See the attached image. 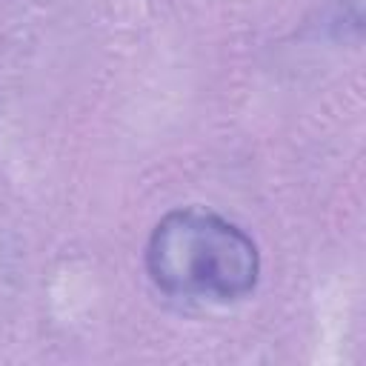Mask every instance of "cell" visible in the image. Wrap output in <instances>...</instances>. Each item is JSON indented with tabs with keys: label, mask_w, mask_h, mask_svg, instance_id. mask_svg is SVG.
<instances>
[{
	"label": "cell",
	"mask_w": 366,
	"mask_h": 366,
	"mask_svg": "<svg viewBox=\"0 0 366 366\" xmlns=\"http://www.w3.org/2000/svg\"><path fill=\"white\" fill-rule=\"evenodd\" d=\"M152 280L177 297L237 300L260 274L254 240L209 209H174L152 229L146 246Z\"/></svg>",
	"instance_id": "obj_1"
}]
</instances>
